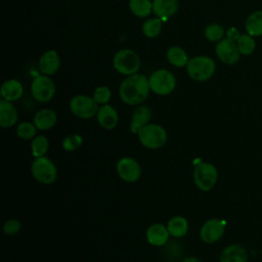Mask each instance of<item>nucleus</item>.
<instances>
[{"mask_svg": "<svg viewBox=\"0 0 262 262\" xmlns=\"http://www.w3.org/2000/svg\"><path fill=\"white\" fill-rule=\"evenodd\" d=\"M150 91L148 79L141 74H134L124 79L119 88L120 98L129 105L143 102Z\"/></svg>", "mask_w": 262, "mask_h": 262, "instance_id": "1", "label": "nucleus"}, {"mask_svg": "<svg viewBox=\"0 0 262 262\" xmlns=\"http://www.w3.org/2000/svg\"><path fill=\"white\" fill-rule=\"evenodd\" d=\"M20 227H21V224H20V222L18 220H16V219H9V220H7L4 223L3 231L6 234L11 235V234L17 233L20 230Z\"/></svg>", "mask_w": 262, "mask_h": 262, "instance_id": "33", "label": "nucleus"}, {"mask_svg": "<svg viewBox=\"0 0 262 262\" xmlns=\"http://www.w3.org/2000/svg\"><path fill=\"white\" fill-rule=\"evenodd\" d=\"M24 87L21 83L15 79L5 81L1 86V96L7 101H15L21 97Z\"/></svg>", "mask_w": 262, "mask_h": 262, "instance_id": "18", "label": "nucleus"}, {"mask_svg": "<svg viewBox=\"0 0 262 262\" xmlns=\"http://www.w3.org/2000/svg\"><path fill=\"white\" fill-rule=\"evenodd\" d=\"M49 148V140L47 137L43 135L35 136L31 142V150L32 155L35 158L43 157Z\"/></svg>", "mask_w": 262, "mask_h": 262, "instance_id": "27", "label": "nucleus"}, {"mask_svg": "<svg viewBox=\"0 0 262 262\" xmlns=\"http://www.w3.org/2000/svg\"><path fill=\"white\" fill-rule=\"evenodd\" d=\"M169 235L170 233L168 231V228L161 223L151 224L146 230L147 242L150 245L157 246V247L165 245L168 241Z\"/></svg>", "mask_w": 262, "mask_h": 262, "instance_id": "15", "label": "nucleus"}, {"mask_svg": "<svg viewBox=\"0 0 262 262\" xmlns=\"http://www.w3.org/2000/svg\"><path fill=\"white\" fill-rule=\"evenodd\" d=\"M57 121V116L54 111L50 108H43L38 111L34 117V125L37 129L48 130L52 128Z\"/></svg>", "mask_w": 262, "mask_h": 262, "instance_id": "20", "label": "nucleus"}, {"mask_svg": "<svg viewBox=\"0 0 262 262\" xmlns=\"http://www.w3.org/2000/svg\"><path fill=\"white\" fill-rule=\"evenodd\" d=\"M140 143L149 149L162 147L167 141L166 130L157 124H147L138 131Z\"/></svg>", "mask_w": 262, "mask_h": 262, "instance_id": "4", "label": "nucleus"}, {"mask_svg": "<svg viewBox=\"0 0 262 262\" xmlns=\"http://www.w3.org/2000/svg\"><path fill=\"white\" fill-rule=\"evenodd\" d=\"M236 42H237L236 45H237V48H238L241 54L249 55L254 52L256 44L251 35H249V34L241 35V37L238 38V40Z\"/></svg>", "mask_w": 262, "mask_h": 262, "instance_id": "28", "label": "nucleus"}, {"mask_svg": "<svg viewBox=\"0 0 262 262\" xmlns=\"http://www.w3.org/2000/svg\"><path fill=\"white\" fill-rule=\"evenodd\" d=\"M60 66V58L55 50L44 52L39 59V69L43 75L51 76L57 72Z\"/></svg>", "mask_w": 262, "mask_h": 262, "instance_id": "13", "label": "nucleus"}, {"mask_svg": "<svg viewBox=\"0 0 262 262\" xmlns=\"http://www.w3.org/2000/svg\"><path fill=\"white\" fill-rule=\"evenodd\" d=\"M131 12L138 17H146L152 11V2L150 0H129Z\"/></svg>", "mask_w": 262, "mask_h": 262, "instance_id": "25", "label": "nucleus"}, {"mask_svg": "<svg viewBox=\"0 0 262 262\" xmlns=\"http://www.w3.org/2000/svg\"><path fill=\"white\" fill-rule=\"evenodd\" d=\"M117 172L121 179L126 182H135L141 175L139 163L130 157H124L117 163Z\"/></svg>", "mask_w": 262, "mask_h": 262, "instance_id": "10", "label": "nucleus"}, {"mask_svg": "<svg viewBox=\"0 0 262 262\" xmlns=\"http://www.w3.org/2000/svg\"><path fill=\"white\" fill-rule=\"evenodd\" d=\"M36 131V126L30 122H23L16 127V135L21 139L34 138Z\"/></svg>", "mask_w": 262, "mask_h": 262, "instance_id": "30", "label": "nucleus"}, {"mask_svg": "<svg viewBox=\"0 0 262 262\" xmlns=\"http://www.w3.org/2000/svg\"><path fill=\"white\" fill-rule=\"evenodd\" d=\"M218 173L214 165L200 162L193 171V180L196 187L203 191L212 189L217 181Z\"/></svg>", "mask_w": 262, "mask_h": 262, "instance_id": "7", "label": "nucleus"}, {"mask_svg": "<svg viewBox=\"0 0 262 262\" xmlns=\"http://www.w3.org/2000/svg\"><path fill=\"white\" fill-rule=\"evenodd\" d=\"M111 96V90L106 86L97 87L93 93V99L96 101L97 104H106L110 101Z\"/></svg>", "mask_w": 262, "mask_h": 262, "instance_id": "32", "label": "nucleus"}, {"mask_svg": "<svg viewBox=\"0 0 262 262\" xmlns=\"http://www.w3.org/2000/svg\"><path fill=\"white\" fill-rule=\"evenodd\" d=\"M216 70L215 61L209 56H194L190 58L186 64V72L188 76L199 82L210 79Z\"/></svg>", "mask_w": 262, "mask_h": 262, "instance_id": "2", "label": "nucleus"}, {"mask_svg": "<svg viewBox=\"0 0 262 262\" xmlns=\"http://www.w3.org/2000/svg\"><path fill=\"white\" fill-rule=\"evenodd\" d=\"M162 32V20L160 17L148 18L142 25V33L147 38H156Z\"/></svg>", "mask_w": 262, "mask_h": 262, "instance_id": "26", "label": "nucleus"}, {"mask_svg": "<svg viewBox=\"0 0 262 262\" xmlns=\"http://www.w3.org/2000/svg\"><path fill=\"white\" fill-rule=\"evenodd\" d=\"M83 142L82 137L79 134H71L63 138L62 140V147L67 151H73L81 146Z\"/></svg>", "mask_w": 262, "mask_h": 262, "instance_id": "31", "label": "nucleus"}, {"mask_svg": "<svg viewBox=\"0 0 262 262\" xmlns=\"http://www.w3.org/2000/svg\"><path fill=\"white\" fill-rule=\"evenodd\" d=\"M179 7L178 0H154L152 12L160 18H168L174 15Z\"/></svg>", "mask_w": 262, "mask_h": 262, "instance_id": "16", "label": "nucleus"}, {"mask_svg": "<svg viewBox=\"0 0 262 262\" xmlns=\"http://www.w3.org/2000/svg\"><path fill=\"white\" fill-rule=\"evenodd\" d=\"M151 119V111L148 106H138L132 114V120L130 130L132 133H138V131L145 125L148 124Z\"/></svg>", "mask_w": 262, "mask_h": 262, "instance_id": "19", "label": "nucleus"}, {"mask_svg": "<svg viewBox=\"0 0 262 262\" xmlns=\"http://www.w3.org/2000/svg\"><path fill=\"white\" fill-rule=\"evenodd\" d=\"M33 97L39 102H48L55 94L54 82L46 75L37 76L31 84Z\"/></svg>", "mask_w": 262, "mask_h": 262, "instance_id": "8", "label": "nucleus"}, {"mask_svg": "<svg viewBox=\"0 0 262 262\" xmlns=\"http://www.w3.org/2000/svg\"><path fill=\"white\" fill-rule=\"evenodd\" d=\"M17 111L11 101L2 99L0 101V126L3 128L12 127L17 121Z\"/></svg>", "mask_w": 262, "mask_h": 262, "instance_id": "17", "label": "nucleus"}, {"mask_svg": "<svg viewBox=\"0 0 262 262\" xmlns=\"http://www.w3.org/2000/svg\"><path fill=\"white\" fill-rule=\"evenodd\" d=\"M33 177L43 184H51L55 181L57 170L54 163L47 157L36 158L31 166Z\"/></svg>", "mask_w": 262, "mask_h": 262, "instance_id": "6", "label": "nucleus"}, {"mask_svg": "<svg viewBox=\"0 0 262 262\" xmlns=\"http://www.w3.org/2000/svg\"><path fill=\"white\" fill-rule=\"evenodd\" d=\"M225 35H226V39H228V40H230V41H232V42L237 41L238 38L241 37V34H239L238 30H237L236 28H234V27L229 28V29L226 31Z\"/></svg>", "mask_w": 262, "mask_h": 262, "instance_id": "34", "label": "nucleus"}, {"mask_svg": "<svg viewBox=\"0 0 262 262\" xmlns=\"http://www.w3.org/2000/svg\"><path fill=\"white\" fill-rule=\"evenodd\" d=\"M150 90L159 95H168L170 94L176 86L175 76L166 69H160L155 71L149 79Z\"/></svg>", "mask_w": 262, "mask_h": 262, "instance_id": "5", "label": "nucleus"}, {"mask_svg": "<svg viewBox=\"0 0 262 262\" xmlns=\"http://www.w3.org/2000/svg\"><path fill=\"white\" fill-rule=\"evenodd\" d=\"M167 59L168 61L177 67V68H182L186 67L188 62V56L186 52L179 46H172L167 50Z\"/></svg>", "mask_w": 262, "mask_h": 262, "instance_id": "23", "label": "nucleus"}, {"mask_svg": "<svg viewBox=\"0 0 262 262\" xmlns=\"http://www.w3.org/2000/svg\"><path fill=\"white\" fill-rule=\"evenodd\" d=\"M71 112L81 119H90L97 114L98 104L87 95H76L70 101Z\"/></svg>", "mask_w": 262, "mask_h": 262, "instance_id": "9", "label": "nucleus"}, {"mask_svg": "<svg viewBox=\"0 0 262 262\" xmlns=\"http://www.w3.org/2000/svg\"><path fill=\"white\" fill-rule=\"evenodd\" d=\"M115 70L125 76H131L137 74L140 68L139 55L131 49L119 50L113 59Z\"/></svg>", "mask_w": 262, "mask_h": 262, "instance_id": "3", "label": "nucleus"}, {"mask_svg": "<svg viewBox=\"0 0 262 262\" xmlns=\"http://www.w3.org/2000/svg\"><path fill=\"white\" fill-rule=\"evenodd\" d=\"M182 262H202V261L194 257H188V258H185Z\"/></svg>", "mask_w": 262, "mask_h": 262, "instance_id": "35", "label": "nucleus"}, {"mask_svg": "<svg viewBox=\"0 0 262 262\" xmlns=\"http://www.w3.org/2000/svg\"><path fill=\"white\" fill-rule=\"evenodd\" d=\"M167 228L170 235L174 237H182L187 233L188 221L185 217L174 216L169 220Z\"/></svg>", "mask_w": 262, "mask_h": 262, "instance_id": "22", "label": "nucleus"}, {"mask_svg": "<svg viewBox=\"0 0 262 262\" xmlns=\"http://www.w3.org/2000/svg\"><path fill=\"white\" fill-rule=\"evenodd\" d=\"M205 37L211 42H219L225 35L224 29L218 24H210L205 28Z\"/></svg>", "mask_w": 262, "mask_h": 262, "instance_id": "29", "label": "nucleus"}, {"mask_svg": "<svg viewBox=\"0 0 262 262\" xmlns=\"http://www.w3.org/2000/svg\"><path fill=\"white\" fill-rule=\"evenodd\" d=\"M215 52L217 57L226 64H234L238 61L241 56L237 45L226 38L220 40L217 43Z\"/></svg>", "mask_w": 262, "mask_h": 262, "instance_id": "12", "label": "nucleus"}, {"mask_svg": "<svg viewBox=\"0 0 262 262\" xmlns=\"http://www.w3.org/2000/svg\"><path fill=\"white\" fill-rule=\"evenodd\" d=\"M247 33L253 36L262 35V11H255L250 14L245 24Z\"/></svg>", "mask_w": 262, "mask_h": 262, "instance_id": "24", "label": "nucleus"}, {"mask_svg": "<svg viewBox=\"0 0 262 262\" xmlns=\"http://www.w3.org/2000/svg\"><path fill=\"white\" fill-rule=\"evenodd\" d=\"M225 222L220 219H210L204 223L200 230V237L206 244L217 242L224 233Z\"/></svg>", "mask_w": 262, "mask_h": 262, "instance_id": "11", "label": "nucleus"}, {"mask_svg": "<svg viewBox=\"0 0 262 262\" xmlns=\"http://www.w3.org/2000/svg\"><path fill=\"white\" fill-rule=\"evenodd\" d=\"M220 262H247V252L239 245L228 246L222 251Z\"/></svg>", "mask_w": 262, "mask_h": 262, "instance_id": "21", "label": "nucleus"}, {"mask_svg": "<svg viewBox=\"0 0 262 262\" xmlns=\"http://www.w3.org/2000/svg\"><path fill=\"white\" fill-rule=\"evenodd\" d=\"M96 119L98 124L102 128L111 130L117 126L119 121V116L117 111L113 106L108 104H103L98 108L96 114Z\"/></svg>", "mask_w": 262, "mask_h": 262, "instance_id": "14", "label": "nucleus"}]
</instances>
